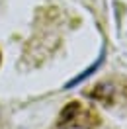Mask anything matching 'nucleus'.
I'll list each match as a JSON object with an SVG mask.
<instances>
[{
  "mask_svg": "<svg viewBox=\"0 0 127 129\" xmlns=\"http://www.w3.org/2000/svg\"><path fill=\"white\" fill-rule=\"evenodd\" d=\"M100 121L92 110H88L80 102H69L59 115V129H92Z\"/></svg>",
  "mask_w": 127,
  "mask_h": 129,
  "instance_id": "f257e3e1",
  "label": "nucleus"
},
{
  "mask_svg": "<svg viewBox=\"0 0 127 129\" xmlns=\"http://www.w3.org/2000/svg\"><path fill=\"white\" fill-rule=\"evenodd\" d=\"M104 59H106V53H104V49H102V53L98 55V59H96V61H94V63H92V64H90L88 69H84V71H82V73H80V74H76L74 78H71V80H69V82H67V84H65V90H71V88H74L76 84H82V82L86 80V78H88V76H90V74H92V73H96V71H98V69L102 67Z\"/></svg>",
  "mask_w": 127,
  "mask_h": 129,
  "instance_id": "f03ea898",
  "label": "nucleus"
},
{
  "mask_svg": "<svg viewBox=\"0 0 127 129\" xmlns=\"http://www.w3.org/2000/svg\"><path fill=\"white\" fill-rule=\"evenodd\" d=\"M0 64H2V53H0Z\"/></svg>",
  "mask_w": 127,
  "mask_h": 129,
  "instance_id": "7ed1b4c3",
  "label": "nucleus"
}]
</instances>
